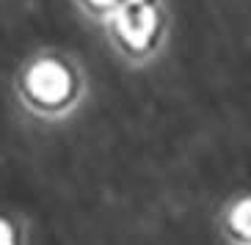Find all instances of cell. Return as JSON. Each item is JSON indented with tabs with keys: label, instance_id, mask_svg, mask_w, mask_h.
Here are the masks:
<instances>
[{
	"label": "cell",
	"instance_id": "6da1fadb",
	"mask_svg": "<svg viewBox=\"0 0 251 245\" xmlns=\"http://www.w3.org/2000/svg\"><path fill=\"white\" fill-rule=\"evenodd\" d=\"M25 86H28L33 99H39V102H45V105H55V102H64L69 97L72 77L55 61H39L36 67L28 72Z\"/></svg>",
	"mask_w": 251,
	"mask_h": 245
},
{
	"label": "cell",
	"instance_id": "7a4b0ae2",
	"mask_svg": "<svg viewBox=\"0 0 251 245\" xmlns=\"http://www.w3.org/2000/svg\"><path fill=\"white\" fill-rule=\"evenodd\" d=\"M157 28V14L149 6H125L116 11V30L133 50H144Z\"/></svg>",
	"mask_w": 251,
	"mask_h": 245
},
{
	"label": "cell",
	"instance_id": "3957f363",
	"mask_svg": "<svg viewBox=\"0 0 251 245\" xmlns=\"http://www.w3.org/2000/svg\"><path fill=\"white\" fill-rule=\"evenodd\" d=\"M232 226L240 237H251V199L240 201L232 212Z\"/></svg>",
	"mask_w": 251,
	"mask_h": 245
},
{
	"label": "cell",
	"instance_id": "277c9868",
	"mask_svg": "<svg viewBox=\"0 0 251 245\" xmlns=\"http://www.w3.org/2000/svg\"><path fill=\"white\" fill-rule=\"evenodd\" d=\"M0 245H14V234L6 221H0Z\"/></svg>",
	"mask_w": 251,
	"mask_h": 245
},
{
	"label": "cell",
	"instance_id": "5b68a950",
	"mask_svg": "<svg viewBox=\"0 0 251 245\" xmlns=\"http://www.w3.org/2000/svg\"><path fill=\"white\" fill-rule=\"evenodd\" d=\"M91 3H94V6H116L119 0H91Z\"/></svg>",
	"mask_w": 251,
	"mask_h": 245
},
{
	"label": "cell",
	"instance_id": "8992f818",
	"mask_svg": "<svg viewBox=\"0 0 251 245\" xmlns=\"http://www.w3.org/2000/svg\"><path fill=\"white\" fill-rule=\"evenodd\" d=\"M138 3H144V0H130V6H138Z\"/></svg>",
	"mask_w": 251,
	"mask_h": 245
}]
</instances>
